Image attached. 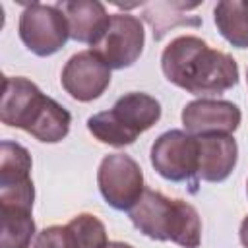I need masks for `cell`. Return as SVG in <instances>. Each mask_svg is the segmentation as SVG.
I'll return each instance as SVG.
<instances>
[{
  "label": "cell",
  "instance_id": "5",
  "mask_svg": "<svg viewBox=\"0 0 248 248\" xmlns=\"http://www.w3.org/2000/svg\"><path fill=\"white\" fill-rule=\"evenodd\" d=\"M19 39L37 56L56 54L70 39V27L58 4H27L19 16Z\"/></svg>",
  "mask_w": 248,
  "mask_h": 248
},
{
  "label": "cell",
  "instance_id": "14",
  "mask_svg": "<svg viewBox=\"0 0 248 248\" xmlns=\"http://www.w3.org/2000/svg\"><path fill=\"white\" fill-rule=\"evenodd\" d=\"M217 31L236 48H248V0H223L213 8Z\"/></svg>",
  "mask_w": 248,
  "mask_h": 248
},
{
  "label": "cell",
  "instance_id": "3",
  "mask_svg": "<svg viewBox=\"0 0 248 248\" xmlns=\"http://www.w3.org/2000/svg\"><path fill=\"white\" fill-rule=\"evenodd\" d=\"M128 215L132 225L147 238L170 240L182 248H198L202 242L200 213L184 200H172L145 188Z\"/></svg>",
  "mask_w": 248,
  "mask_h": 248
},
{
  "label": "cell",
  "instance_id": "10",
  "mask_svg": "<svg viewBox=\"0 0 248 248\" xmlns=\"http://www.w3.org/2000/svg\"><path fill=\"white\" fill-rule=\"evenodd\" d=\"M60 83L72 99L89 103L99 99L110 85V68L97 52L81 50L64 64Z\"/></svg>",
  "mask_w": 248,
  "mask_h": 248
},
{
  "label": "cell",
  "instance_id": "12",
  "mask_svg": "<svg viewBox=\"0 0 248 248\" xmlns=\"http://www.w3.org/2000/svg\"><path fill=\"white\" fill-rule=\"evenodd\" d=\"M198 140V178L223 182L231 176L238 161V145L231 134L196 136Z\"/></svg>",
  "mask_w": 248,
  "mask_h": 248
},
{
  "label": "cell",
  "instance_id": "16",
  "mask_svg": "<svg viewBox=\"0 0 248 248\" xmlns=\"http://www.w3.org/2000/svg\"><path fill=\"white\" fill-rule=\"evenodd\" d=\"M172 10H174V2H170V16H169V2L167 4H157V2L145 4L143 17L153 27L155 41H161L167 35V31L176 27V25H194V27H198L202 23L194 16H178V14H172Z\"/></svg>",
  "mask_w": 248,
  "mask_h": 248
},
{
  "label": "cell",
  "instance_id": "21",
  "mask_svg": "<svg viewBox=\"0 0 248 248\" xmlns=\"http://www.w3.org/2000/svg\"><path fill=\"white\" fill-rule=\"evenodd\" d=\"M246 194H248V182H246Z\"/></svg>",
  "mask_w": 248,
  "mask_h": 248
},
{
  "label": "cell",
  "instance_id": "4",
  "mask_svg": "<svg viewBox=\"0 0 248 248\" xmlns=\"http://www.w3.org/2000/svg\"><path fill=\"white\" fill-rule=\"evenodd\" d=\"M161 118V103L141 91L122 95L112 108L87 118L89 134L101 143L124 147L134 143Z\"/></svg>",
  "mask_w": 248,
  "mask_h": 248
},
{
  "label": "cell",
  "instance_id": "8",
  "mask_svg": "<svg viewBox=\"0 0 248 248\" xmlns=\"http://www.w3.org/2000/svg\"><path fill=\"white\" fill-rule=\"evenodd\" d=\"M153 169L170 182L198 178V140L184 130H169L151 145Z\"/></svg>",
  "mask_w": 248,
  "mask_h": 248
},
{
  "label": "cell",
  "instance_id": "15",
  "mask_svg": "<svg viewBox=\"0 0 248 248\" xmlns=\"http://www.w3.org/2000/svg\"><path fill=\"white\" fill-rule=\"evenodd\" d=\"M33 209L17 205H0L2 215V240L0 248H31L35 236Z\"/></svg>",
  "mask_w": 248,
  "mask_h": 248
},
{
  "label": "cell",
  "instance_id": "2",
  "mask_svg": "<svg viewBox=\"0 0 248 248\" xmlns=\"http://www.w3.org/2000/svg\"><path fill=\"white\" fill-rule=\"evenodd\" d=\"M2 83V124L19 128L43 143H58L68 136L72 124L68 108L46 97L27 78L4 76Z\"/></svg>",
  "mask_w": 248,
  "mask_h": 248
},
{
  "label": "cell",
  "instance_id": "7",
  "mask_svg": "<svg viewBox=\"0 0 248 248\" xmlns=\"http://www.w3.org/2000/svg\"><path fill=\"white\" fill-rule=\"evenodd\" d=\"M145 45V31L140 17L132 14H110V23L101 41L91 46L110 70H122L136 64Z\"/></svg>",
  "mask_w": 248,
  "mask_h": 248
},
{
  "label": "cell",
  "instance_id": "9",
  "mask_svg": "<svg viewBox=\"0 0 248 248\" xmlns=\"http://www.w3.org/2000/svg\"><path fill=\"white\" fill-rule=\"evenodd\" d=\"M31 155L17 143L4 140L0 145V205L33 209L35 186L31 180Z\"/></svg>",
  "mask_w": 248,
  "mask_h": 248
},
{
  "label": "cell",
  "instance_id": "19",
  "mask_svg": "<svg viewBox=\"0 0 248 248\" xmlns=\"http://www.w3.org/2000/svg\"><path fill=\"white\" fill-rule=\"evenodd\" d=\"M238 238H240V244L244 248H248V215L242 219L240 223V231H238Z\"/></svg>",
  "mask_w": 248,
  "mask_h": 248
},
{
  "label": "cell",
  "instance_id": "6",
  "mask_svg": "<svg viewBox=\"0 0 248 248\" xmlns=\"http://www.w3.org/2000/svg\"><path fill=\"white\" fill-rule=\"evenodd\" d=\"M97 184L105 202L118 211H130L145 190L140 165L126 153L103 157L97 170Z\"/></svg>",
  "mask_w": 248,
  "mask_h": 248
},
{
  "label": "cell",
  "instance_id": "11",
  "mask_svg": "<svg viewBox=\"0 0 248 248\" xmlns=\"http://www.w3.org/2000/svg\"><path fill=\"white\" fill-rule=\"evenodd\" d=\"M184 130L192 136L209 134H232L242 120L240 108L232 101L225 99H196L182 108Z\"/></svg>",
  "mask_w": 248,
  "mask_h": 248
},
{
  "label": "cell",
  "instance_id": "1",
  "mask_svg": "<svg viewBox=\"0 0 248 248\" xmlns=\"http://www.w3.org/2000/svg\"><path fill=\"white\" fill-rule=\"evenodd\" d=\"M161 70L172 85L192 95H221L238 83V64L196 35L172 39L161 54Z\"/></svg>",
  "mask_w": 248,
  "mask_h": 248
},
{
  "label": "cell",
  "instance_id": "20",
  "mask_svg": "<svg viewBox=\"0 0 248 248\" xmlns=\"http://www.w3.org/2000/svg\"><path fill=\"white\" fill-rule=\"evenodd\" d=\"M107 248H134V246L128 244V242H118V240H114V242H108Z\"/></svg>",
  "mask_w": 248,
  "mask_h": 248
},
{
  "label": "cell",
  "instance_id": "18",
  "mask_svg": "<svg viewBox=\"0 0 248 248\" xmlns=\"http://www.w3.org/2000/svg\"><path fill=\"white\" fill-rule=\"evenodd\" d=\"M33 248H78V242L68 225H50L37 234Z\"/></svg>",
  "mask_w": 248,
  "mask_h": 248
},
{
  "label": "cell",
  "instance_id": "13",
  "mask_svg": "<svg viewBox=\"0 0 248 248\" xmlns=\"http://www.w3.org/2000/svg\"><path fill=\"white\" fill-rule=\"evenodd\" d=\"M58 8L66 16L70 27V39L78 43H87L95 46L110 23V14L107 12L105 4L97 0L58 2Z\"/></svg>",
  "mask_w": 248,
  "mask_h": 248
},
{
  "label": "cell",
  "instance_id": "22",
  "mask_svg": "<svg viewBox=\"0 0 248 248\" xmlns=\"http://www.w3.org/2000/svg\"><path fill=\"white\" fill-rule=\"evenodd\" d=\"M246 81H248V70H246Z\"/></svg>",
  "mask_w": 248,
  "mask_h": 248
},
{
  "label": "cell",
  "instance_id": "17",
  "mask_svg": "<svg viewBox=\"0 0 248 248\" xmlns=\"http://www.w3.org/2000/svg\"><path fill=\"white\" fill-rule=\"evenodd\" d=\"M68 227L74 232V238L78 242V248H107V229L103 221L91 213H79L70 219Z\"/></svg>",
  "mask_w": 248,
  "mask_h": 248
}]
</instances>
